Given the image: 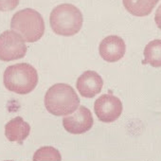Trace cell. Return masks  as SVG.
I'll return each instance as SVG.
<instances>
[{
  "label": "cell",
  "mask_w": 161,
  "mask_h": 161,
  "mask_svg": "<svg viewBox=\"0 0 161 161\" xmlns=\"http://www.w3.org/2000/svg\"><path fill=\"white\" fill-rule=\"evenodd\" d=\"M80 99L75 90L66 84H56L46 93L45 106L54 116H67L77 110Z\"/></svg>",
  "instance_id": "1"
},
{
  "label": "cell",
  "mask_w": 161,
  "mask_h": 161,
  "mask_svg": "<svg viewBox=\"0 0 161 161\" xmlns=\"http://www.w3.org/2000/svg\"><path fill=\"white\" fill-rule=\"evenodd\" d=\"M38 84L36 69L26 63L10 65L4 72L5 87L16 94L26 95L31 93Z\"/></svg>",
  "instance_id": "2"
},
{
  "label": "cell",
  "mask_w": 161,
  "mask_h": 161,
  "mask_svg": "<svg viewBox=\"0 0 161 161\" xmlns=\"http://www.w3.org/2000/svg\"><path fill=\"white\" fill-rule=\"evenodd\" d=\"M52 31L62 36H73L83 26V14L80 11L71 4H61L55 7L49 17Z\"/></svg>",
  "instance_id": "3"
},
{
  "label": "cell",
  "mask_w": 161,
  "mask_h": 161,
  "mask_svg": "<svg viewBox=\"0 0 161 161\" xmlns=\"http://www.w3.org/2000/svg\"><path fill=\"white\" fill-rule=\"evenodd\" d=\"M11 28L18 31L28 43H34L44 35L45 22L37 11L28 8L15 13L12 18Z\"/></svg>",
  "instance_id": "4"
},
{
  "label": "cell",
  "mask_w": 161,
  "mask_h": 161,
  "mask_svg": "<svg viewBox=\"0 0 161 161\" xmlns=\"http://www.w3.org/2000/svg\"><path fill=\"white\" fill-rule=\"evenodd\" d=\"M27 46L23 38L14 31H5L0 35V59L4 62L25 57Z\"/></svg>",
  "instance_id": "5"
},
{
  "label": "cell",
  "mask_w": 161,
  "mask_h": 161,
  "mask_svg": "<svg viewBox=\"0 0 161 161\" xmlns=\"http://www.w3.org/2000/svg\"><path fill=\"white\" fill-rule=\"evenodd\" d=\"M94 110L101 121L110 123L120 117L122 113V103L119 98L104 94L96 100Z\"/></svg>",
  "instance_id": "6"
},
{
  "label": "cell",
  "mask_w": 161,
  "mask_h": 161,
  "mask_svg": "<svg viewBox=\"0 0 161 161\" xmlns=\"http://www.w3.org/2000/svg\"><path fill=\"white\" fill-rule=\"evenodd\" d=\"M93 123L94 120L90 110L84 105L79 106L71 116H67L63 119L64 128L73 135L85 134L92 128Z\"/></svg>",
  "instance_id": "7"
},
{
  "label": "cell",
  "mask_w": 161,
  "mask_h": 161,
  "mask_svg": "<svg viewBox=\"0 0 161 161\" xmlns=\"http://www.w3.org/2000/svg\"><path fill=\"white\" fill-rule=\"evenodd\" d=\"M99 51L103 60L109 63H115L124 56L126 45L119 36L109 35L101 42Z\"/></svg>",
  "instance_id": "8"
},
{
  "label": "cell",
  "mask_w": 161,
  "mask_h": 161,
  "mask_svg": "<svg viewBox=\"0 0 161 161\" xmlns=\"http://www.w3.org/2000/svg\"><path fill=\"white\" fill-rule=\"evenodd\" d=\"M103 86V78L95 71H86L80 75L76 83V87L80 96L85 98H93L99 94Z\"/></svg>",
  "instance_id": "9"
},
{
  "label": "cell",
  "mask_w": 161,
  "mask_h": 161,
  "mask_svg": "<svg viewBox=\"0 0 161 161\" xmlns=\"http://www.w3.org/2000/svg\"><path fill=\"white\" fill-rule=\"evenodd\" d=\"M31 126L21 117H16L10 120L5 126V136L9 141L22 144L29 136Z\"/></svg>",
  "instance_id": "10"
},
{
  "label": "cell",
  "mask_w": 161,
  "mask_h": 161,
  "mask_svg": "<svg viewBox=\"0 0 161 161\" xmlns=\"http://www.w3.org/2000/svg\"><path fill=\"white\" fill-rule=\"evenodd\" d=\"M157 2V0H153V1L151 0H146V1H143V0H134V1L124 0L123 5L131 14L136 16H146L153 12Z\"/></svg>",
  "instance_id": "11"
},
{
  "label": "cell",
  "mask_w": 161,
  "mask_h": 161,
  "mask_svg": "<svg viewBox=\"0 0 161 161\" xmlns=\"http://www.w3.org/2000/svg\"><path fill=\"white\" fill-rule=\"evenodd\" d=\"M143 64H150L153 67L161 66V41L155 39L150 42L144 48Z\"/></svg>",
  "instance_id": "12"
},
{
  "label": "cell",
  "mask_w": 161,
  "mask_h": 161,
  "mask_svg": "<svg viewBox=\"0 0 161 161\" xmlns=\"http://www.w3.org/2000/svg\"><path fill=\"white\" fill-rule=\"evenodd\" d=\"M34 161H61L62 155L59 153V151L53 147H42L38 149L34 155H33Z\"/></svg>",
  "instance_id": "13"
}]
</instances>
